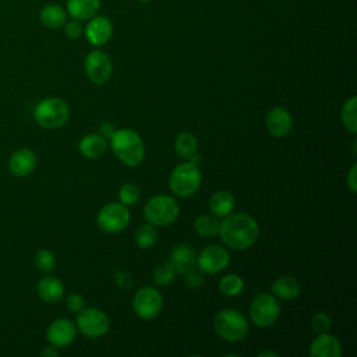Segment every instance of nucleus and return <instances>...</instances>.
<instances>
[{
  "label": "nucleus",
  "instance_id": "obj_1",
  "mask_svg": "<svg viewBox=\"0 0 357 357\" xmlns=\"http://www.w3.org/2000/svg\"><path fill=\"white\" fill-rule=\"evenodd\" d=\"M218 234L225 245L241 251L250 248L257 241L259 226L251 215L230 213L219 223Z\"/></svg>",
  "mask_w": 357,
  "mask_h": 357
},
{
  "label": "nucleus",
  "instance_id": "obj_2",
  "mask_svg": "<svg viewBox=\"0 0 357 357\" xmlns=\"http://www.w3.org/2000/svg\"><path fill=\"white\" fill-rule=\"evenodd\" d=\"M110 146L117 159L131 167L141 165L145 158V144L132 128L116 130L110 137Z\"/></svg>",
  "mask_w": 357,
  "mask_h": 357
},
{
  "label": "nucleus",
  "instance_id": "obj_3",
  "mask_svg": "<svg viewBox=\"0 0 357 357\" xmlns=\"http://www.w3.org/2000/svg\"><path fill=\"white\" fill-rule=\"evenodd\" d=\"M70 117L67 102L59 96H49L36 103L33 109L35 121L46 130L63 127Z\"/></svg>",
  "mask_w": 357,
  "mask_h": 357
},
{
  "label": "nucleus",
  "instance_id": "obj_4",
  "mask_svg": "<svg viewBox=\"0 0 357 357\" xmlns=\"http://www.w3.org/2000/svg\"><path fill=\"white\" fill-rule=\"evenodd\" d=\"M202 181V174L197 163L183 162L177 165L169 176V188L178 198L194 195Z\"/></svg>",
  "mask_w": 357,
  "mask_h": 357
},
{
  "label": "nucleus",
  "instance_id": "obj_5",
  "mask_svg": "<svg viewBox=\"0 0 357 357\" xmlns=\"http://www.w3.org/2000/svg\"><path fill=\"white\" fill-rule=\"evenodd\" d=\"M213 329L226 342H240L248 333V322L240 311L225 308L215 315Z\"/></svg>",
  "mask_w": 357,
  "mask_h": 357
},
{
  "label": "nucleus",
  "instance_id": "obj_6",
  "mask_svg": "<svg viewBox=\"0 0 357 357\" xmlns=\"http://www.w3.org/2000/svg\"><path fill=\"white\" fill-rule=\"evenodd\" d=\"M178 213L177 201L166 194L151 197L144 206V216L153 226H169L178 218Z\"/></svg>",
  "mask_w": 357,
  "mask_h": 357
},
{
  "label": "nucleus",
  "instance_id": "obj_7",
  "mask_svg": "<svg viewBox=\"0 0 357 357\" xmlns=\"http://www.w3.org/2000/svg\"><path fill=\"white\" fill-rule=\"evenodd\" d=\"M280 315V304L275 296L268 293L258 294L250 305V317L258 328L272 326Z\"/></svg>",
  "mask_w": 357,
  "mask_h": 357
},
{
  "label": "nucleus",
  "instance_id": "obj_8",
  "mask_svg": "<svg viewBox=\"0 0 357 357\" xmlns=\"http://www.w3.org/2000/svg\"><path fill=\"white\" fill-rule=\"evenodd\" d=\"M98 226L106 233H119L130 223L127 205L121 202H109L102 206L96 215Z\"/></svg>",
  "mask_w": 357,
  "mask_h": 357
},
{
  "label": "nucleus",
  "instance_id": "obj_9",
  "mask_svg": "<svg viewBox=\"0 0 357 357\" xmlns=\"http://www.w3.org/2000/svg\"><path fill=\"white\" fill-rule=\"evenodd\" d=\"M77 328L84 336L96 339L106 335L110 328V321L102 310L95 307H84L77 315Z\"/></svg>",
  "mask_w": 357,
  "mask_h": 357
},
{
  "label": "nucleus",
  "instance_id": "obj_10",
  "mask_svg": "<svg viewBox=\"0 0 357 357\" xmlns=\"http://www.w3.org/2000/svg\"><path fill=\"white\" fill-rule=\"evenodd\" d=\"M163 307V298L159 290L151 286L138 289L132 297V310L142 319H153Z\"/></svg>",
  "mask_w": 357,
  "mask_h": 357
},
{
  "label": "nucleus",
  "instance_id": "obj_11",
  "mask_svg": "<svg viewBox=\"0 0 357 357\" xmlns=\"http://www.w3.org/2000/svg\"><path fill=\"white\" fill-rule=\"evenodd\" d=\"M84 68L86 77L98 85L106 84L113 73V66L110 57L102 50H92L85 57Z\"/></svg>",
  "mask_w": 357,
  "mask_h": 357
},
{
  "label": "nucleus",
  "instance_id": "obj_12",
  "mask_svg": "<svg viewBox=\"0 0 357 357\" xmlns=\"http://www.w3.org/2000/svg\"><path fill=\"white\" fill-rule=\"evenodd\" d=\"M230 262L229 252L220 245H208L197 255V266L201 272L213 275L222 272Z\"/></svg>",
  "mask_w": 357,
  "mask_h": 357
},
{
  "label": "nucleus",
  "instance_id": "obj_13",
  "mask_svg": "<svg viewBox=\"0 0 357 357\" xmlns=\"http://www.w3.org/2000/svg\"><path fill=\"white\" fill-rule=\"evenodd\" d=\"M77 336V325L67 318L54 319L46 331V339L49 344L59 347H66L74 342Z\"/></svg>",
  "mask_w": 357,
  "mask_h": 357
},
{
  "label": "nucleus",
  "instance_id": "obj_14",
  "mask_svg": "<svg viewBox=\"0 0 357 357\" xmlns=\"http://www.w3.org/2000/svg\"><path fill=\"white\" fill-rule=\"evenodd\" d=\"M38 165L36 153L29 148H20L8 158V170L14 177L22 178L29 176Z\"/></svg>",
  "mask_w": 357,
  "mask_h": 357
},
{
  "label": "nucleus",
  "instance_id": "obj_15",
  "mask_svg": "<svg viewBox=\"0 0 357 357\" xmlns=\"http://www.w3.org/2000/svg\"><path fill=\"white\" fill-rule=\"evenodd\" d=\"M265 126L271 135L276 138H282L290 132L293 127V119L290 112L286 107L275 106L268 112L265 119Z\"/></svg>",
  "mask_w": 357,
  "mask_h": 357
},
{
  "label": "nucleus",
  "instance_id": "obj_16",
  "mask_svg": "<svg viewBox=\"0 0 357 357\" xmlns=\"http://www.w3.org/2000/svg\"><path fill=\"white\" fill-rule=\"evenodd\" d=\"M113 33V25L112 21L106 17H92L85 26V36L88 42L93 46H102L105 45Z\"/></svg>",
  "mask_w": 357,
  "mask_h": 357
},
{
  "label": "nucleus",
  "instance_id": "obj_17",
  "mask_svg": "<svg viewBox=\"0 0 357 357\" xmlns=\"http://www.w3.org/2000/svg\"><path fill=\"white\" fill-rule=\"evenodd\" d=\"M308 353L311 357H340L342 344L336 336L324 332L311 342Z\"/></svg>",
  "mask_w": 357,
  "mask_h": 357
},
{
  "label": "nucleus",
  "instance_id": "obj_18",
  "mask_svg": "<svg viewBox=\"0 0 357 357\" xmlns=\"http://www.w3.org/2000/svg\"><path fill=\"white\" fill-rule=\"evenodd\" d=\"M38 296L42 301L47 304H56L59 303L64 296V284L63 282L52 275L43 276L36 286Z\"/></svg>",
  "mask_w": 357,
  "mask_h": 357
},
{
  "label": "nucleus",
  "instance_id": "obj_19",
  "mask_svg": "<svg viewBox=\"0 0 357 357\" xmlns=\"http://www.w3.org/2000/svg\"><path fill=\"white\" fill-rule=\"evenodd\" d=\"M170 261L176 268V272L184 275L197 265V255L194 250L187 244H180L173 248L170 254Z\"/></svg>",
  "mask_w": 357,
  "mask_h": 357
},
{
  "label": "nucleus",
  "instance_id": "obj_20",
  "mask_svg": "<svg viewBox=\"0 0 357 357\" xmlns=\"http://www.w3.org/2000/svg\"><path fill=\"white\" fill-rule=\"evenodd\" d=\"M301 291L300 282L293 276H280L272 283V293L280 300H294Z\"/></svg>",
  "mask_w": 357,
  "mask_h": 357
},
{
  "label": "nucleus",
  "instance_id": "obj_21",
  "mask_svg": "<svg viewBox=\"0 0 357 357\" xmlns=\"http://www.w3.org/2000/svg\"><path fill=\"white\" fill-rule=\"evenodd\" d=\"M106 148H107V142L105 137H102L100 134H88L78 144V149L81 155L85 156L86 159L100 158L105 153Z\"/></svg>",
  "mask_w": 357,
  "mask_h": 357
},
{
  "label": "nucleus",
  "instance_id": "obj_22",
  "mask_svg": "<svg viewBox=\"0 0 357 357\" xmlns=\"http://www.w3.org/2000/svg\"><path fill=\"white\" fill-rule=\"evenodd\" d=\"M209 209L216 218H225L234 209V197L226 190H218L209 199Z\"/></svg>",
  "mask_w": 357,
  "mask_h": 357
},
{
  "label": "nucleus",
  "instance_id": "obj_23",
  "mask_svg": "<svg viewBox=\"0 0 357 357\" xmlns=\"http://www.w3.org/2000/svg\"><path fill=\"white\" fill-rule=\"evenodd\" d=\"M99 0H67V11L74 20H89L99 10Z\"/></svg>",
  "mask_w": 357,
  "mask_h": 357
},
{
  "label": "nucleus",
  "instance_id": "obj_24",
  "mask_svg": "<svg viewBox=\"0 0 357 357\" xmlns=\"http://www.w3.org/2000/svg\"><path fill=\"white\" fill-rule=\"evenodd\" d=\"M40 22L50 29L61 28L67 21V13L59 4H47L40 10Z\"/></svg>",
  "mask_w": 357,
  "mask_h": 357
},
{
  "label": "nucleus",
  "instance_id": "obj_25",
  "mask_svg": "<svg viewBox=\"0 0 357 357\" xmlns=\"http://www.w3.org/2000/svg\"><path fill=\"white\" fill-rule=\"evenodd\" d=\"M198 141L191 132H181L174 139V151L178 156L184 159H190L194 153H197Z\"/></svg>",
  "mask_w": 357,
  "mask_h": 357
},
{
  "label": "nucleus",
  "instance_id": "obj_26",
  "mask_svg": "<svg viewBox=\"0 0 357 357\" xmlns=\"http://www.w3.org/2000/svg\"><path fill=\"white\" fill-rule=\"evenodd\" d=\"M219 220L215 215H201L194 220V229L201 237H213L219 231Z\"/></svg>",
  "mask_w": 357,
  "mask_h": 357
},
{
  "label": "nucleus",
  "instance_id": "obj_27",
  "mask_svg": "<svg viewBox=\"0 0 357 357\" xmlns=\"http://www.w3.org/2000/svg\"><path fill=\"white\" fill-rule=\"evenodd\" d=\"M356 109H357V98L351 96L349 98L342 107V123L343 126L351 132H357V117H356Z\"/></svg>",
  "mask_w": 357,
  "mask_h": 357
},
{
  "label": "nucleus",
  "instance_id": "obj_28",
  "mask_svg": "<svg viewBox=\"0 0 357 357\" xmlns=\"http://www.w3.org/2000/svg\"><path fill=\"white\" fill-rule=\"evenodd\" d=\"M158 240V231L152 223L141 225L135 231V243L139 248H151Z\"/></svg>",
  "mask_w": 357,
  "mask_h": 357
},
{
  "label": "nucleus",
  "instance_id": "obj_29",
  "mask_svg": "<svg viewBox=\"0 0 357 357\" xmlns=\"http://www.w3.org/2000/svg\"><path fill=\"white\" fill-rule=\"evenodd\" d=\"M244 287V280L234 273L226 275L219 280V290L222 294L227 296V297H234L237 294L241 293Z\"/></svg>",
  "mask_w": 357,
  "mask_h": 357
},
{
  "label": "nucleus",
  "instance_id": "obj_30",
  "mask_svg": "<svg viewBox=\"0 0 357 357\" xmlns=\"http://www.w3.org/2000/svg\"><path fill=\"white\" fill-rule=\"evenodd\" d=\"M176 276V268L172 261H165L158 265L152 272V279L158 286H167Z\"/></svg>",
  "mask_w": 357,
  "mask_h": 357
},
{
  "label": "nucleus",
  "instance_id": "obj_31",
  "mask_svg": "<svg viewBox=\"0 0 357 357\" xmlns=\"http://www.w3.org/2000/svg\"><path fill=\"white\" fill-rule=\"evenodd\" d=\"M33 264L36 266V269L42 273H50L54 271L56 268V257L50 250L46 248H40L35 252L33 257Z\"/></svg>",
  "mask_w": 357,
  "mask_h": 357
},
{
  "label": "nucleus",
  "instance_id": "obj_32",
  "mask_svg": "<svg viewBox=\"0 0 357 357\" xmlns=\"http://www.w3.org/2000/svg\"><path fill=\"white\" fill-rule=\"evenodd\" d=\"M141 195V190L134 183H124L119 190V201L124 205H134Z\"/></svg>",
  "mask_w": 357,
  "mask_h": 357
},
{
  "label": "nucleus",
  "instance_id": "obj_33",
  "mask_svg": "<svg viewBox=\"0 0 357 357\" xmlns=\"http://www.w3.org/2000/svg\"><path fill=\"white\" fill-rule=\"evenodd\" d=\"M331 318L325 312H315L311 318V329L315 333H324L331 329Z\"/></svg>",
  "mask_w": 357,
  "mask_h": 357
},
{
  "label": "nucleus",
  "instance_id": "obj_34",
  "mask_svg": "<svg viewBox=\"0 0 357 357\" xmlns=\"http://www.w3.org/2000/svg\"><path fill=\"white\" fill-rule=\"evenodd\" d=\"M84 305H85V300H84V297H82L81 294H78V293H71V294H68L67 298H66V307H67L68 311H71V312L78 314V312L84 308Z\"/></svg>",
  "mask_w": 357,
  "mask_h": 357
},
{
  "label": "nucleus",
  "instance_id": "obj_35",
  "mask_svg": "<svg viewBox=\"0 0 357 357\" xmlns=\"http://www.w3.org/2000/svg\"><path fill=\"white\" fill-rule=\"evenodd\" d=\"M202 282H204V278H202V275L199 273V269H197V268H192L191 271H188V272L184 273V283H185L187 287H190V289H197V287H199V286L202 284Z\"/></svg>",
  "mask_w": 357,
  "mask_h": 357
},
{
  "label": "nucleus",
  "instance_id": "obj_36",
  "mask_svg": "<svg viewBox=\"0 0 357 357\" xmlns=\"http://www.w3.org/2000/svg\"><path fill=\"white\" fill-rule=\"evenodd\" d=\"M64 33L68 39L75 40L82 35V25L78 22V20H73L64 24Z\"/></svg>",
  "mask_w": 357,
  "mask_h": 357
},
{
  "label": "nucleus",
  "instance_id": "obj_37",
  "mask_svg": "<svg viewBox=\"0 0 357 357\" xmlns=\"http://www.w3.org/2000/svg\"><path fill=\"white\" fill-rule=\"evenodd\" d=\"M346 184H347V187H349V190H350L351 192H356V191H357V165H356V163L350 167V170H349V173H347Z\"/></svg>",
  "mask_w": 357,
  "mask_h": 357
},
{
  "label": "nucleus",
  "instance_id": "obj_38",
  "mask_svg": "<svg viewBox=\"0 0 357 357\" xmlns=\"http://www.w3.org/2000/svg\"><path fill=\"white\" fill-rule=\"evenodd\" d=\"M114 131H116V128H114L110 123H103V124L99 126V132H98V134H100L102 137L110 138Z\"/></svg>",
  "mask_w": 357,
  "mask_h": 357
},
{
  "label": "nucleus",
  "instance_id": "obj_39",
  "mask_svg": "<svg viewBox=\"0 0 357 357\" xmlns=\"http://www.w3.org/2000/svg\"><path fill=\"white\" fill-rule=\"evenodd\" d=\"M40 354H42L43 357H57V356H59V350H57L56 346L49 344V346H46V347L40 351Z\"/></svg>",
  "mask_w": 357,
  "mask_h": 357
},
{
  "label": "nucleus",
  "instance_id": "obj_40",
  "mask_svg": "<svg viewBox=\"0 0 357 357\" xmlns=\"http://www.w3.org/2000/svg\"><path fill=\"white\" fill-rule=\"evenodd\" d=\"M268 356H271V357H278V353L271 351V350H264V351H259V353H258V357H268Z\"/></svg>",
  "mask_w": 357,
  "mask_h": 357
},
{
  "label": "nucleus",
  "instance_id": "obj_41",
  "mask_svg": "<svg viewBox=\"0 0 357 357\" xmlns=\"http://www.w3.org/2000/svg\"><path fill=\"white\" fill-rule=\"evenodd\" d=\"M138 1H149V0H138Z\"/></svg>",
  "mask_w": 357,
  "mask_h": 357
}]
</instances>
